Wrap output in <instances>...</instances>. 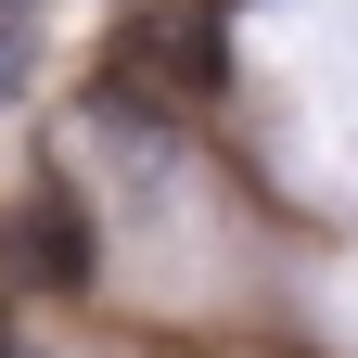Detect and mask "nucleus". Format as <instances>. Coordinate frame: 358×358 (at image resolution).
Segmentation results:
<instances>
[{
  "label": "nucleus",
  "mask_w": 358,
  "mask_h": 358,
  "mask_svg": "<svg viewBox=\"0 0 358 358\" xmlns=\"http://www.w3.org/2000/svg\"><path fill=\"white\" fill-rule=\"evenodd\" d=\"M217 64H231V38H217V0H141V13H128L115 26V90H128V103H205V90H217Z\"/></svg>",
  "instance_id": "f257e3e1"
},
{
  "label": "nucleus",
  "mask_w": 358,
  "mask_h": 358,
  "mask_svg": "<svg viewBox=\"0 0 358 358\" xmlns=\"http://www.w3.org/2000/svg\"><path fill=\"white\" fill-rule=\"evenodd\" d=\"M13 268H26V294H90V268H103L90 205L77 192H26L13 205Z\"/></svg>",
  "instance_id": "f03ea898"
},
{
  "label": "nucleus",
  "mask_w": 358,
  "mask_h": 358,
  "mask_svg": "<svg viewBox=\"0 0 358 358\" xmlns=\"http://www.w3.org/2000/svg\"><path fill=\"white\" fill-rule=\"evenodd\" d=\"M0 26H38V0H0Z\"/></svg>",
  "instance_id": "7ed1b4c3"
}]
</instances>
